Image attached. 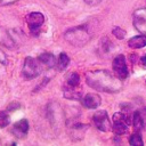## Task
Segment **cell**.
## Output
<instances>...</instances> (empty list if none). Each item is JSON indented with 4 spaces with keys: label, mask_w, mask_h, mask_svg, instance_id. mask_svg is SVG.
I'll use <instances>...</instances> for the list:
<instances>
[{
    "label": "cell",
    "mask_w": 146,
    "mask_h": 146,
    "mask_svg": "<svg viewBox=\"0 0 146 146\" xmlns=\"http://www.w3.org/2000/svg\"><path fill=\"white\" fill-rule=\"evenodd\" d=\"M140 113H141V115H143V119H144V125H145V128H146V108H145L144 111H141Z\"/></svg>",
    "instance_id": "603a6c76"
},
{
    "label": "cell",
    "mask_w": 146,
    "mask_h": 146,
    "mask_svg": "<svg viewBox=\"0 0 146 146\" xmlns=\"http://www.w3.org/2000/svg\"><path fill=\"white\" fill-rule=\"evenodd\" d=\"M64 97L67 98V99H72V100H75V99H80L81 97V91L80 90H76V87H65L64 88Z\"/></svg>",
    "instance_id": "4fadbf2b"
},
{
    "label": "cell",
    "mask_w": 146,
    "mask_h": 146,
    "mask_svg": "<svg viewBox=\"0 0 146 146\" xmlns=\"http://www.w3.org/2000/svg\"><path fill=\"white\" fill-rule=\"evenodd\" d=\"M68 63H70V58H68V56H67L65 52L59 54L58 62H57V66H58V68H59V70H65V68L68 66Z\"/></svg>",
    "instance_id": "9a60e30c"
},
{
    "label": "cell",
    "mask_w": 146,
    "mask_h": 146,
    "mask_svg": "<svg viewBox=\"0 0 146 146\" xmlns=\"http://www.w3.org/2000/svg\"><path fill=\"white\" fill-rule=\"evenodd\" d=\"M10 122V117L8 115L7 112L5 111H0V128H5L9 124Z\"/></svg>",
    "instance_id": "ac0fdd59"
},
{
    "label": "cell",
    "mask_w": 146,
    "mask_h": 146,
    "mask_svg": "<svg viewBox=\"0 0 146 146\" xmlns=\"http://www.w3.org/2000/svg\"><path fill=\"white\" fill-rule=\"evenodd\" d=\"M82 105L87 108H97L99 105H100V97L97 95V94H87L82 99Z\"/></svg>",
    "instance_id": "30bf717a"
},
{
    "label": "cell",
    "mask_w": 146,
    "mask_h": 146,
    "mask_svg": "<svg viewBox=\"0 0 146 146\" xmlns=\"http://www.w3.org/2000/svg\"><path fill=\"white\" fill-rule=\"evenodd\" d=\"M132 22L135 27L143 34H146V9L140 8L135 10L132 16Z\"/></svg>",
    "instance_id": "ba28073f"
},
{
    "label": "cell",
    "mask_w": 146,
    "mask_h": 146,
    "mask_svg": "<svg viewBox=\"0 0 146 146\" xmlns=\"http://www.w3.org/2000/svg\"><path fill=\"white\" fill-rule=\"evenodd\" d=\"M132 124L136 130V132H139L144 127V119L140 113V111H136L132 115Z\"/></svg>",
    "instance_id": "5bb4252c"
},
{
    "label": "cell",
    "mask_w": 146,
    "mask_h": 146,
    "mask_svg": "<svg viewBox=\"0 0 146 146\" xmlns=\"http://www.w3.org/2000/svg\"><path fill=\"white\" fill-rule=\"evenodd\" d=\"M29 131V122L26 119H22L18 122H16L13 127L11 132L17 137V138H24Z\"/></svg>",
    "instance_id": "9c48e42d"
},
{
    "label": "cell",
    "mask_w": 146,
    "mask_h": 146,
    "mask_svg": "<svg viewBox=\"0 0 146 146\" xmlns=\"http://www.w3.org/2000/svg\"><path fill=\"white\" fill-rule=\"evenodd\" d=\"M80 83V76L76 72H72L67 76V86L70 87H78Z\"/></svg>",
    "instance_id": "2e32d148"
},
{
    "label": "cell",
    "mask_w": 146,
    "mask_h": 146,
    "mask_svg": "<svg viewBox=\"0 0 146 146\" xmlns=\"http://www.w3.org/2000/svg\"><path fill=\"white\" fill-rule=\"evenodd\" d=\"M17 0H0V6H6V5H10L16 2Z\"/></svg>",
    "instance_id": "7402d4cb"
},
{
    "label": "cell",
    "mask_w": 146,
    "mask_h": 146,
    "mask_svg": "<svg viewBox=\"0 0 146 146\" xmlns=\"http://www.w3.org/2000/svg\"><path fill=\"white\" fill-rule=\"evenodd\" d=\"M44 23V16L41 13H30L26 16V24L30 27L31 32L34 34H38L40 31V27Z\"/></svg>",
    "instance_id": "5b68a950"
},
{
    "label": "cell",
    "mask_w": 146,
    "mask_h": 146,
    "mask_svg": "<svg viewBox=\"0 0 146 146\" xmlns=\"http://www.w3.org/2000/svg\"><path fill=\"white\" fill-rule=\"evenodd\" d=\"M49 112V120L50 122L54 124V123H59L60 121V111H56L55 108H52V106H50V110H48Z\"/></svg>",
    "instance_id": "e0dca14e"
},
{
    "label": "cell",
    "mask_w": 146,
    "mask_h": 146,
    "mask_svg": "<svg viewBox=\"0 0 146 146\" xmlns=\"http://www.w3.org/2000/svg\"><path fill=\"white\" fill-rule=\"evenodd\" d=\"M132 123L131 120H129V116H127L124 113H115L113 115V132L117 136H121L128 131V124Z\"/></svg>",
    "instance_id": "277c9868"
},
{
    "label": "cell",
    "mask_w": 146,
    "mask_h": 146,
    "mask_svg": "<svg viewBox=\"0 0 146 146\" xmlns=\"http://www.w3.org/2000/svg\"><path fill=\"white\" fill-rule=\"evenodd\" d=\"M86 80L92 89L98 91L119 92L123 87L121 79L105 70L90 71L86 73Z\"/></svg>",
    "instance_id": "6da1fadb"
},
{
    "label": "cell",
    "mask_w": 146,
    "mask_h": 146,
    "mask_svg": "<svg viewBox=\"0 0 146 146\" xmlns=\"http://www.w3.org/2000/svg\"><path fill=\"white\" fill-rule=\"evenodd\" d=\"M38 59H39V62L41 63L42 67H44V68H51V67H54L55 64H56L55 56H54L52 54H50V52H43V54H41V55L38 57Z\"/></svg>",
    "instance_id": "8fae6325"
},
{
    "label": "cell",
    "mask_w": 146,
    "mask_h": 146,
    "mask_svg": "<svg viewBox=\"0 0 146 146\" xmlns=\"http://www.w3.org/2000/svg\"><path fill=\"white\" fill-rule=\"evenodd\" d=\"M92 120H94V123H95V125L98 130L104 131V132L110 130L111 122H110V119H108V115H107L106 111H103V110L97 111L92 115Z\"/></svg>",
    "instance_id": "8992f818"
},
{
    "label": "cell",
    "mask_w": 146,
    "mask_h": 146,
    "mask_svg": "<svg viewBox=\"0 0 146 146\" xmlns=\"http://www.w3.org/2000/svg\"><path fill=\"white\" fill-rule=\"evenodd\" d=\"M113 72L121 80H124L128 76V66L123 55H117L113 59Z\"/></svg>",
    "instance_id": "52a82bcc"
},
{
    "label": "cell",
    "mask_w": 146,
    "mask_h": 146,
    "mask_svg": "<svg viewBox=\"0 0 146 146\" xmlns=\"http://www.w3.org/2000/svg\"><path fill=\"white\" fill-rule=\"evenodd\" d=\"M128 46L130 48H133V49H139V48L145 47L146 46V34H144V35H136V36L131 38L128 41Z\"/></svg>",
    "instance_id": "7c38bea8"
},
{
    "label": "cell",
    "mask_w": 146,
    "mask_h": 146,
    "mask_svg": "<svg viewBox=\"0 0 146 146\" xmlns=\"http://www.w3.org/2000/svg\"><path fill=\"white\" fill-rule=\"evenodd\" d=\"M140 63H141L144 66H146V55H144V56L140 58Z\"/></svg>",
    "instance_id": "cb8c5ba5"
},
{
    "label": "cell",
    "mask_w": 146,
    "mask_h": 146,
    "mask_svg": "<svg viewBox=\"0 0 146 146\" xmlns=\"http://www.w3.org/2000/svg\"><path fill=\"white\" fill-rule=\"evenodd\" d=\"M65 40L75 47H82L90 40V33L84 26H75L65 32Z\"/></svg>",
    "instance_id": "7a4b0ae2"
},
{
    "label": "cell",
    "mask_w": 146,
    "mask_h": 146,
    "mask_svg": "<svg viewBox=\"0 0 146 146\" xmlns=\"http://www.w3.org/2000/svg\"><path fill=\"white\" fill-rule=\"evenodd\" d=\"M41 70H42V65L39 62V59H35L32 57H26L24 60V64H23L22 73L25 79H34L40 74Z\"/></svg>",
    "instance_id": "3957f363"
},
{
    "label": "cell",
    "mask_w": 146,
    "mask_h": 146,
    "mask_svg": "<svg viewBox=\"0 0 146 146\" xmlns=\"http://www.w3.org/2000/svg\"><path fill=\"white\" fill-rule=\"evenodd\" d=\"M87 5H89V6H96V5H98L102 0H83Z\"/></svg>",
    "instance_id": "44dd1931"
},
{
    "label": "cell",
    "mask_w": 146,
    "mask_h": 146,
    "mask_svg": "<svg viewBox=\"0 0 146 146\" xmlns=\"http://www.w3.org/2000/svg\"><path fill=\"white\" fill-rule=\"evenodd\" d=\"M129 143H130L131 145H135V146H141V145H143V139H141L140 135H139L138 132H136V133H133V135L130 136Z\"/></svg>",
    "instance_id": "d6986e66"
},
{
    "label": "cell",
    "mask_w": 146,
    "mask_h": 146,
    "mask_svg": "<svg viewBox=\"0 0 146 146\" xmlns=\"http://www.w3.org/2000/svg\"><path fill=\"white\" fill-rule=\"evenodd\" d=\"M112 33H113V35H114L115 38H117V39H124V36H125V31H124L123 29L119 27V26H115V27L113 29Z\"/></svg>",
    "instance_id": "ffe728a7"
}]
</instances>
